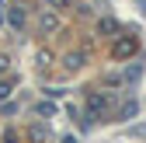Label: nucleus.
Wrapping results in <instances>:
<instances>
[{"label":"nucleus","mask_w":146,"mask_h":143,"mask_svg":"<svg viewBox=\"0 0 146 143\" xmlns=\"http://www.w3.org/2000/svg\"><path fill=\"white\" fill-rule=\"evenodd\" d=\"M132 49H136V42H132V39H122L115 52H118V56H129V52H132Z\"/></svg>","instance_id":"1"},{"label":"nucleus","mask_w":146,"mask_h":143,"mask_svg":"<svg viewBox=\"0 0 146 143\" xmlns=\"http://www.w3.org/2000/svg\"><path fill=\"white\" fill-rule=\"evenodd\" d=\"M7 21H11V28H21V25H25V14H21V11H11Z\"/></svg>","instance_id":"2"},{"label":"nucleus","mask_w":146,"mask_h":143,"mask_svg":"<svg viewBox=\"0 0 146 143\" xmlns=\"http://www.w3.org/2000/svg\"><path fill=\"white\" fill-rule=\"evenodd\" d=\"M56 25H59V21H56V17H52V14H45V17H42V31H52Z\"/></svg>","instance_id":"3"},{"label":"nucleus","mask_w":146,"mask_h":143,"mask_svg":"<svg viewBox=\"0 0 146 143\" xmlns=\"http://www.w3.org/2000/svg\"><path fill=\"white\" fill-rule=\"evenodd\" d=\"M115 28H118V25L111 21V17H104V21H101V31H115Z\"/></svg>","instance_id":"4"},{"label":"nucleus","mask_w":146,"mask_h":143,"mask_svg":"<svg viewBox=\"0 0 146 143\" xmlns=\"http://www.w3.org/2000/svg\"><path fill=\"white\" fill-rule=\"evenodd\" d=\"M63 143H77V140H73V136H70V140H63Z\"/></svg>","instance_id":"5"},{"label":"nucleus","mask_w":146,"mask_h":143,"mask_svg":"<svg viewBox=\"0 0 146 143\" xmlns=\"http://www.w3.org/2000/svg\"><path fill=\"white\" fill-rule=\"evenodd\" d=\"M0 21H4V14H0Z\"/></svg>","instance_id":"6"}]
</instances>
